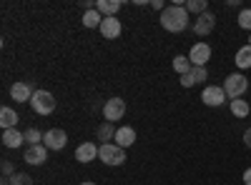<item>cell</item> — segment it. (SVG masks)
Returning a JSON list of instances; mask_svg holds the SVG:
<instances>
[{"label": "cell", "instance_id": "1", "mask_svg": "<svg viewBox=\"0 0 251 185\" xmlns=\"http://www.w3.org/2000/svg\"><path fill=\"white\" fill-rule=\"evenodd\" d=\"M161 25L169 33H183L191 25V15H188L186 5H166V10L161 13Z\"/></svg>", "mask_w": 251, "mask_h": 185}, {"label": "cell", "instance_id": "2", "mask_svg": "<svg viewBox=\"0 0 251 185\" xmlns=\"http://www.w3.org/2000/svg\"><path fill=\"white\" fill-rule=\"evenodd\" d=\"M98 160L106 163V165H123L126 163V150L121 145H116V143H103L100 150H98Z\"/></svg>", "mask_w": 251, "mask_h": 185}, {"label": "cell", "instance_id": "3", "mask_svg": "<svg viewBox=\"0 0 251 185\" xmlns=\"http://www.w3.org/2000/svg\"><path fill=\"white\" fill-rule=\"evenodd\" d=\"M224 90H226L228 100L241 98V95L249 90V78H246V75H241V73H231V75H228V78L224 80Z\"/></svg>", "mask_w": 251, "mask_h": 185}, {"label": "cell", "instance_id": "4", "mask_svg": "<svg viewBox=\"0 0 251 185\" xmlns=\"http://www.w3.org/2000/svg\"><path fill=\"white\" fill-rule=\"evenodd\" d=\"M30 108L38 113V115H50L55 110V98L48 93V90H35L33 98H30Z\"/></svg>", "mask_w": 251, "mask_h": 185}, {"label": "cell", "instance_id": "5", "mask_svg": "<svg viewBox=\"0 0 251 185\" xmlns=\"http://www.w3.org/2000/svg\"><path fill=\"white\" fill-rule=\"evenodd\" d=\"M201 100L206 103L208 108H219V105H224V103L228 100V95H226L224 85H206L203 93H201Z\"/></svg>", "mask_w": 251, "mask_h": 185}, {"label": "cell", "instance_id": "6", "mask_svg": "<svg viewBox=\"0 0 251 185\" xmlns=\"http://www.w3.org/2000/svg\"><path fill=\"white\" fill-rule=\"evenodd\" d=\"M126 115V100L123 98H111L106 100V105H103V118L108 123H116Z\"/></svg>", "mask_w": 251, "mask_h": 185}, {"label": "cell", "instance_id": "7", "mask_svg": "<svg viewBox=\"0 0 251 185\" xmlns=\"http://www.w3.org/2000/svg\"><path fill=\"white\" fill-rule=\"evenodd\" d=\"M66 143H68V133L66 130H60V128H53L43 135V145L48 150H63L66 148Z\"/></svg>", "mask_w": 251, "mask_h": 185}, {"label": "cell", "instance_id": "8", "mask_svg": "<svg viewBox=\"0 0 251 185\" xmlns=\"http://www.w3.org/2000/svg\"><path fill=\"white\" fill-rule=\"evenodd\" d=\"M188 60H191V65L196 68H206V63L211 60V45L208 43H196L188 53Z\"/></svg>", "mask_w": 251, "mask_h": 185}, {"label": "cell", "instance_id": "9", "mask_svg": "<svg viewBox=\"0 0 251 185\" xmlns=\"http://www.w3.org/2000/svg\"><path fill=\"white\" fill-rule=\"evenodd\" d=\"M23 160L28 163V165H43V163L48 160V148L40 143V145H28L25 153H23Z\"/></svg>", "mask_w": 251, "mask_h": 185}, {"label": "cell", "instance_id": "10", "mask_svg": "<svg viewBox=\"0 0 251 185\" xmlns=\"http://www.w3.org/2000/svg\"><path fill=\"white\" fill-rule=\"evenodd\" d=\"M214 28H216V18H214L211 13L199 15V18H196V23H194V33H196L199 38L211 35V33H214Z\"/></svg>", "mask_w": 251, "mask_h": 185}, {"label": "cell", "instance_id": "11", "mask_svg": "<svg viewBox=\"0 0 251 185\" xmlns=\"http://www.w3.org/2000/svg\"><path fill=\"white\" fill-rule=\"evenodd\" d=\"M98 150H100V145H96V143H80L75 148V160L78 163H93L98 158Z\"/></svg>", "mask_w": 251, "mask_h": 185}, {"label": "cell", "instance_id": "12", "mask_svg": "<svg viewBox=\"0 0 251 185\" xmlns=\"http://www.w3.org/2000/svg\"><path fill=\"white\" fill-rule=\"evenodd\" d=\"M100 35L103 38H108V40H116L118 35H121V30H123V25H121V20L118 18H103V23H100Z\"/></svg>", "mask_w": 251, "mask_h": 185}, {"label": "cell", "instance_id": "13", "mask_svg": "<svg viewBox=\"0 0 251 185\" xmlns=\"http://www.w3.org/2000/svg\"><path fill=\"white\" fill-rule=\"evenodd\" d=\"M208 78V70L206 68H191V73H186V75H181V85L183 88H194V85H201L203 80Z\"/></svg>", "mask_w": 251, "mask_h": 185}, {"label": "cell", "instance_id": "14", "mask_svg": "<svg viewBox=\"0 0 251 185\" xmlns=\"http://www.w3.org/2000/svg\"><path fill=\"white\" fill-rule=\"evenodd\" d=\"M33 85L30 83H25V80H20V83H15L13 88H10V95H13V100L15 103H30V98H33Z\"/></svg>", "mask_w": 251, "mask_h": 185}, {"label": "cell", "instance_id": "15", "mask_svg": "<svg viewBox=\"0 0 251 185\" xmlns=\"http://www.w3.org/2000/svg\"><path fill=\"white\" fill-rule=\"evenodd\" d=\"M113 140H116V145H121V148L126 150V148H131L133 143H136V130H133L131 125H123V128L116 130V138H113Z\"/></svg>", "mask_w": 251, "mask_h": 185}, {"label": "cell", "instance_id": "16", "mask_svg": "<svg viewBox=\"0 0 251 185\" xmlns=\"http://www.w3.org/2000/svg\"><path fill=\"white\" fill-rule=\"evenodd\" d=\"M121 0H96V10L103 15V18H116L118 10H121Z\"/></svg>", "mask_w": 251, "mask_h": 185}, {"label": "cell", "instance_id": "17", "mask_svg": "<svg viewBox=\"0 0 251 185\" xmlns=\"http://www.w3.org/2000/svg\"><path fill=\"white\" fill-rule=\"evenodd\" d=\"M25 143V133H20V130H15V128H10V130H3V145L5 148H20Z\"/></svg>", "mask_w": 251, "mask_h": 185}, {"label": "cell", "instance_id": "18", "mask_svg": "<svg viewBox=\"0 0 251 185\" xmlns=\"http://www.w3.org/2000/svg\"><path fill=\"white\" fill-rule=\"evenodd\" d=\"M18 113L13 110V108H8V105H3L0 108V125H3V130H10V128H15L18 125Z\"/></svg>", "mask_w": 251, "mask_h": 185}, {"label": "cell", "instance_id": "19", "mask_svg": "<svg viewBox=\"0 0 251 185\" xmlns=\"http://www.w3.org/2000/svg\"><path fill=\"white\" fill-rule=\"evenodd\" d=\"M234 63H236V68H241V70H249V68H251V45H249V43L236 50Z\"/></svg>", "mask_w": 251, "mask_h": 185}, {"label": "cell", "instance_id": "20", "mask_svg": "<svg viewBox=\"0 0 251 185\" xmlns=\"http://www.w3.org/2000/svg\"><path fill=\"white\" fill-rule=\"evenodd\" d=\"M116 130H118V128H113V123L103 120L100 125H98V130H96V135H98V140H103V143H111V140L116 138ZM103 143H100V145H103Z\"/></svg>", "mask_w": 251, "mask_h": 185}, {"label": "cell", "instance_id": "21", "mask_svg": "<svg viewBox=\"0 0 251 185\" xmlns=\"http://www.w3.org/2000/svg\"><path fill=\"white\" fill-rule=\"evenodd\" d=\"M228 108H231V113L236 115V118H246L249 113H251V105L246 100H241V98H236V100H228Z\"/></svg>", "mask_w": 251, "mask_h": 185}, {"label": "cell", "instance_id": "22", "mask_svg": "<svg viewBox=\"0 0 251 185\" xmlns=\"http://www.w3.org/2000/svg\"><path fill=\"white\" fill-rule=\"evenodd\" d=\"M186 10H188V15H203V13H208V3L206 0H186Z\"/></svg>", "mask_w": 251, "mask_h": 185}, {"label": "cell", "instance_id": "23", "mask_svg": "<svg viewBox=\"0 0 251 185\" xmlns=\"http://www.w3.org/2000/svg\"><path fill=\"white\" fill-rule=\"evenodd\" d=\"M100 23H103V15L98 10H86L83 13V25L86 28H100Z\"/></svg>", "mask_w": 251, "mask_h": 185}, {"label": "cell", "instance_id": "24", "mask_svg": "<svg viewBox=\"0 0 251 185\" xmlns=\"http://www.w3.org/2000/svg\"><path fill=\"white\" fill-rule=\"evenodd\" d=\"M191 60H188V55H176L174 58V70L178 73V75H186V73H191Z\"/></svg>", "mask_w": 251, "mask_h": 185}, {"label": "cell", "instance_id": "25", "mask_svg": "<svg viewBox=\"0 0 251 185\" xmlns=\"http://www.w3.org/2000/svg\"><path fill=\"white\" fill-rule=\"evenodd\" d=\"M43 135L46 133H40L38 128H28L25 130V143L28 145H40V143H43Z\"/></svg>", "mask_w": 251, "mask_h": 185}, {"label": "cell", "instance_id": "26", "mask_svg": "<svg viewBox=\"0 0 251 185\" xmlns=\"http://www.w3.org/2000/svg\"><path fill=\"white\" fill-rule=\"evenodd\" d=\"M10 185H33V178L28 173H15L13 178H8Z\"/></svg>", "mask_w": 251, "mask_h": 185}, {"label": "cell", "instance_id": "27", "mask_svg": "<svg viewBox=\"0 0 251 185\" xmlns=\"http://www.w3.org/2000/svg\"><path fill=\"white\" fill-rule=\"evenodd\" d=\"M239 25L251 33V8H244V10L239 13Z\"/></svg>", "mask_w": 251, "mask_h": 185}, {"label": "cell", "instance_id": "28", "mask_svg": "<svg viewBox=\"0 0 251 185\" xmlns=\"http://www.w3.org/2000/svg\"><path fill=\"white\" fill-rule=\"evenodd\" d=\"M0 170H3V175L5 178H13L15 173H13V163L10 160H3V163H0Z\"/></svg>", "mask_w": 251, "mask_h": 185}, {"label": "cell", "instance_id": "29", "mask_svg": "<svg viewBox=\"0 0 251 185\" xmlns=\"http://www.w3.org/2000/svg\"><path fill=\"white\" fill-rule=\"evenodd\" d=\"M151 8H153V10H161V13L166 10V5H163V0H151Z\"/></svg>", "mask_w": 251, "mask_h": 185}, {"label": "cell", "instance_id": "30", "mask_svg": "<svg viewBox=\"0 0 251 185\" xmlns=\"http://www.w3.org/2000/svg\"><path fill=\"white\" fill-rule=\"evenodd\" d=\"M244 145L251 150V128H246V133H244Z\"/></svg>", "mask_w": 251, "mask_h": 185}, {"label": "cell", "instance_id": "31", "mask_svg": "<svg viewBox=\"0 0 251 185\" xmlns=\"http://www.w3.org/2000/svg\"><path fill=\"white\" fill-rule=\"evenodd\" d=\"M244 185H251V168L244 170Z\"/></svg>", "mask_w": 251, "mask_h": 185}, {"label": "cell", "instance_id": "32", "mask_svg": "<svg viewBox=\"0 0 251 185\" xmlns=\"http://www.w3.org/2000/svg\"><path fill=\"white\" fill-rule=\"evenodd\" d=\"M0 185H10V180L5 178V180H0Z\"/></svg>", "mask_w": 251, "mask_h": 185}, {"label": "cell", "instance_id": "33", "mask_svg": "<svg viewBox=\"0 0 251 185\" xmlns=\"http://www.w3.org/2000/svg\"><path fill=\"white\" fill-rule=\"evenodd\" d=\"M80 185H96V183H91V180H86V183H80Z\"/></svg>", "mask_w": 251, "mask_h": 185}, {"label": "cell", "instance_id": "34", "mask_svg": "<svg viewBox=\"0 0 251 185\" xmlns=\"http://www.w3.org/2000/svg\"><path fill=\"white\" fill-rule=\"evenodd\" d=\"M249 45H251V35H249Z\"/></svg>", "mask_w": 251, "mask_h": 185}]
</instances>
